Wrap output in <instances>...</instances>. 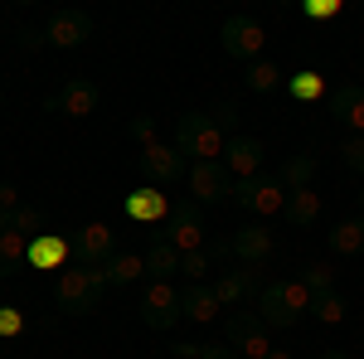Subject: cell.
I'll list each match as a JSON object with an SVG mask.
<instances>
[{"instance_id": "obj_28", "label": "cell", "mask_w": 364, "mask_h": 359, "mask_svg": "<svg viewBox=\"0 0 364 359\" xmlns=\"http://www.w3.org/2000/svg\"><path fill=\"white\" fill-rule=\"evenodd\" d=\"M336 262H331V257H311L306 262V272H301V282H306L311 286V296H331V291H336Z\"/></svg>"}, {"instance_id": "obj_22", "label": "cell", "mask_w": 364, "mask_h": 359, "mask_svg": "<svg viewBox=\"0 0 364 359\" xmlns=\"http://www.w3.org/2000/svg\"><path fill=\"white\" fill-rule=\"evenodd\" d=\"M321 214H326V194L316 190V185L287 194V223H291V228H316Z\"/></svg>"}, {"instance_id": "obj_35", "label": "cell", "mask_w": 364, "mask_h": 359, "mask_svg": "<svg viewBox=\"0 0 364 359\" xmlns=\"http://www.w3.org/2000/svg\"><path fill=\"white\" fill-rule=\"evenodd\" d=\"M25 335V311L20 306H0V340H15Z\"/></svg>"}, {"instance_id": "obj_26", "label": "cell", "mask_w": 364, "mask_h": 359, "mask_svg": "<svg viewBox=\"0 0 364 359\" xmlns=\"http://www.w3.org/2000/svg\"><path fill=\"white\" fill-rule=\"evenodd\" d=\"M287 97H296V102H326V78L316 68H301V73L287 78Z\"/></svg>"}, {"instance_id": "obj_15", "label": "cell", "mask_w": 364, "mask_h": 359, "mask_svg": "<svg viewBox=\"0 0 364 359\" xmlns=\"http://www.w3.org/2000/svg\"><path fill=\"white\" fill-rule=\"evenodd\" d=\"M209 286H214V296H219V306H243L252 296V301H257V291H262V272H257V267H233V272H214V282H209Z\"/></svg>"}, {"instance_id": "obj_2", "label": "cell", "mask_w": 364, "mask_h": 359, "mask_svg": "<svg viewBox=\"0 0 364 359\" xmlns=\"http://www.w3.org/2000/svg\"><path fill=\"white\" fill-rule=\"evenodd\" d=\"M107 272L102 267H63L54 277V306L63 316H97L102 311V296H107Z\"/></svg>"}, {"instance_id": "obj_5", "label": "cell", "mask_w": 364, "mask_h": 359, "mask_svg": "<svg viewBox=\"0 0 364 359\" xmlns=\"http://www.w3.org/2000/svg\"><path fill=\"white\" fill-rule=\"evenodd\" d=\"M141 321L146 331H180L185 326V301H180V286L175 282H146L141 291Z\"/></svg>"}, {"instance_id": "obj_11", "label": "cell", "mask_w": 364, "mask_h": 359, "mask_svg": "<svg viewBox=\"0 0 364 359\" xmlns=\"http://www.w3.org/2000/svg\"><path fill=\"white\" fill-rule=\"evenodd\" d=\"M185 190L195 204H224V199H233V180H228L224 161H195L185 175Z\"/></svg>"}, {"instance_id": "obj_6", "label": "cell", "mask_w": 364, "mask_h": 359, "mask_svg": "<svg viewBox=\"0 0 364 359\" xmlns=\"http://www.w3.org/2000/svg\"><path fill=\"white\" fill-rule=\"evenodd\" d=\"M233 199H238V209L252 223H267V219H277V214H287V185H282L277 175H257L248 185H238Z\"/></svg>"}, {"instance_id": "obj_10", "label": "cell", "mask_w": 364, "mask_h": 359, "mask_svg": "<svg viewBox=\"0 0 364 359\" xmlns=\"http://www.w3.org/2000/svg\"><path fill=\"white\" fill-rule=\"evenodd\" d=\"M141 170H146V180H151L156 190H170V185H180V180L190 175V161L180 156L175 141H156V146L141 151Z\"/></svg>"}, {"instance_id": "obj_14", "label": "cell", "mask_w": 364, "mask_h": 359, "mask_svg": "<svg viewBox=\"0 0 364 359\" xmlns=\"http://www.w3.org/2000/svg\"><path fill=\"white\" fill-rule=\"evenodd\" d=\"M262 161H267V146L257 136H233L228 151H224V170H228V180H238V185L257 180L262 175Z\"/></svg>"}, {"instance_id": "obj_31", "label": "cell", "mask_w": 364, "mask_h": 359, "mask_svg": "<svg viewBox=\"0 0 364 359\" xmlns=\"http://www.w3.org/2000/svg\"><path fill=\"white\" fill-rule=\"evenodd\" d=\"M311 316H316L321 326H345L350 306L340 301V291H331V296H316V306H311Z\"/></svg>"}, {"instance_id": "obj_20", "label": "cell", "mask_w": 364, "mask_h": 359, "mask_svg": "<svg viewBox=\"0 0 364 359\" xmlns=\"http://www.w3.org/2000/svg\"><path fill=\"white\" fill-rule=\"evenodd\" d=\"M68 257H73V243H63L58 233H39V238H29V252H25V262H29V267H39V272H63Z\"/></svg>"}, {"instance_id": "obj_24", "label": "cell", "mask_w": 364, "mask_h": 359, "mask_svg": "<svg viewBox=\"0 0 364 359\" xmlns=\"http://www.w3.org/2000/svg\"><path fill=\"white\" fill-rule=\"evenodd\" d=\"M175 272H180V252L170 248L166 238H151V248H146V277L151 282H170Z\"/></svg>"}, {"instance_id": "obj_27", "label": "cell", "mask_w": 364, "mask_h": 359, "mask_svg": "<svg viewBox=\"0 0 364 359\" xmlns=\"http://www.w3.org/2000/svg\"><path fill=\"white\" fill-rule=\"evenodd\" d=\"M190 286H199V282H214V248H199V252H180V272Z\"/></svg>"}, {"instance_id": "obj_37", "label": "cell", "mask_w": 364, "mask_h": 359, "mask_svg": "<svg viewBox=\"0 0 364 359\" xmlns=\"http://www.w3.org/2000/svg\"><path fill=\"white\" fill-rule=\"evenodd\" d=\"M132 136H136V146L141 151H146V146H156V122H151V117H136V127H132Z\"/></svg>"}, {"instance_id": "obj_3", "label": "cell", "mask_w": 364, "mask_h": 359, "mask_svg": "<svg viewBox=\"0 0 364 359\" xmlns=\"http://www.w3.org/2000/svg\"><path fill=\"white\" fill-rule=\"evenodd\" d=\"M175 146H180V156L195 166V161H224L228 141H224V127L214 122V117H204V112H185L180 122H175Z\"/></svg>"}, {"instance_id": "obj_38", "label": "cell", "mask_w": 364, "mask_h": 359, "mask_svg": "<svg viewBox=\"0 0 364 359\" xmlns=\"http://www.w3.org/2000/svg\"><path fill=\"white\" fill-rule=\"evenodd\" d=\"M175 359H204V345H195V340H180V345H175Z\"/></svg>"}, {"instance_id": "obj_40", "label": "cell", "mask_w": 364, "mask_h": 359, "mask_svg": "<svg viewBox=\"0 0 364 359\" xmlns=\"http://www.w3.org/2000/svg\"><path fill=\"white\" fill-rule=\"evenodd\" d=\"M321 359H355V355H345V350H321Z\"/></svg>"}, {"instance_id": "obj_12", "label": "cell", "mask_w": 364, "mask_h": 359, "mask_svg": "<svg viewBox=\"0 0 364 359\" xmlns=\"http://www.w3.org/2000/svg\"><path fill=\"white\" fill-rule=\"evenodd\" d=\"M97 107H102V92L87 83V78H68V83H58L54 92H49V112L68 117V122H83V117H92Z\"/></svg>"}, {"instance_id": "obj_42", "label": "cell", "mask_w": 364, "mask_h": 359, "mask_svg": "<svg viewBox=\"0 0 364 359\" xmlns=\"http://www.w3.org/2000/svg\"><path fill=\"white\" fill-rule=\"evenodd\" d=\"M0 117H5V87H0Z\"/></svg>"}, {"instance_id": "obj_36", "label": "cell", "mask_w": 364, "mask_h": 359, "mask_svg": "<svg viewBox=\"0 0 364 359\" xmlns=\"http://www.w3.org/2000/svg\"><path fill=\"white\" fill-rule=\"evenodd\" d=\"M340 10H345V0H306V5H301L306 20H336Z\"/></svg>"}, {"instance_id": "obj_29", "label": "cell", "mask_w": 364, "mask_h": 359, "mask_svg": "<svg viewBox=\"0 0 364 359\" xmlns=\"http://www.w3.org/2000/svg\"><path fill=\"white\" fill-rule=\"evenodd\" d=\"M282 83H287L282 63H272V58H257V63H248V92H277Z\"/></svg>"}, {"instance_id": "obj_8", "label": "cell", "mask_w": 364, "mask_h": 359, "mask_svg": "<svg viewBox=\"0 0 364 359\" xmlns=\"http://www.w3.org/2000/svg\"><path fill=\"white\" fill-rule=\"evenodd\" d=\"M228 350L238 359H267L277 345H272V331L257 321V311H238L228 321Z\"/></svg>"}, {"instance_id": "obj_19", "label": "cell", "mask_w": 364, "mask_h": 359, "mask_svg": "<svg viewBox=\"0 0 364 359\" xmlns=\"http://www.w3.org/2000/svg\"><path fill=\"white\" fill-rule=\"evenodd\" d=\"M122 209H127V219H132V223H156V228H161V223L170 219V194L156 190V185H146V190L127 194Z\"/></svg>"}, {"instance_id": "obj_25", "label": "cell", "mask_w": 364, "mask_h": 359, "mask_svg": "<svg viewBox=\"0 0 364 359\" xmlns=\"http://www.w3.org/2000/svg\"><path fill=\"white\" fill-rule=\"evenodd\" d=\"M316 170H321L316 156H287V166L277 170V180L287 185V194L291 190H311V185H316Z\"/></svg>"}, {"instance_id": "obj_23", "label": "cell", "mask_w": 364, "mask_h": 359, "mask_svg": "<svg viewBox=\"0 0 364 359\" xmlns=\"http://www.w3.org/2000/svg\"><path fill=\"white\" fill-rule=\"evenodd\" d=\"M102 272H107V286L122 291V286H132L146 277V252H112L107 262H102Z\"/></svg>"}, {"instance_id": "obj_7", "label": "cell", "mask_w": 364, "mask_h": 359, "mask_svg": "<svg viewBox=\"0 0 364 359\" xmlns=\"http://www.w3.org/2000/svg\"><path fill=\"white\" fill-rule=\"evenodd\" d=\"M156 238H166L175 252H199V248H209V223L199 214V204L190 199V204H175L170 209V219L161 223Z\"/></svg>"}, {"instance_id": "obj_16", "label": "cell", "mask_w": 364, "mask_h": 359, "mask_svg": "<svg viewBox=\"0 0 364 359\" xmlns=\"http://www.w3.org/2000/svg\"><path fill=\"white\" fill-rule=\"evenodd\" d=\"M112 252H117V233L107 228V223L78 228V238H73V262H78V267H102Z\"/></svg>"}, {"instance_id": "obj_17", "label": "cell", "mask_w": 364, "mask_h": 359, "mask_svg": "<svg viewBox=\"0 0 364 359\" xmlns=\"http://www.w3.org/2000/svg\"><path fill=\"white\" fill-rule=\"evenodd\" d=\"M44 39L54 44V49H78L92 39V20H87L83 10H58L54 20L44 25Z\"/></svg>"}, {"instance_id": "obj_4", "label": "cell", "mask_w": 364, "mask_h": 359, "mask_svg": "<svg viewBox=\"0 0 364 359\" xmlns=\"http://www.w3.org/2000/svg\"><path fill=\"white\" fill-rule=\"evenodd\" d=\"M219 49L228 58H238V63H257L267 54V25L252 20V15H228L219 25Z\"/></svg>"}, {"instance_id": "obj_39", "label": "cell", "mask_w": 364, "mask_h": 359, "mask_svg": "<svg viewBox=\"0 0 364 359\" xmlns=\"http://www.w3.org/2000/svg\"><path fill=\"white\" fill-rule=\"evenodd\" d=\"M204 359H238L228 345H204Z\"/></svg>"}, {"instance_id": "obj_34", "label": "cell", "mask_w": 364, "mask_h": 359, "mask_svg": "<svg viewBox=\"0 0 364 359\" xmlns=\"http://www.w3.org/2000/svg\"><path fill=\"white\" fill-rule=\"evenodd\" d=\"M336 151H340V161H345L350 170H360V175H364V136H340Z\"/></svg>"}, {"instance_id": "obj_13", "label": "cell", "mask_w": 364, "mask_h": 359, "mask_svg": "<svg viewBox=\"0 0 364 359\" xmlns=\"http://www.w3.org/2000/svg\"><path fill=\"white\" fill-rule=\"evenodd\" d=\"M326 112L345 136H364V87L360 83H340L336 92H326Z\"/></svg>"}, {"instance_id": "obj_18", "label": "cell", "mask_w": 364, "mask_h": 359, "mask_svg": "<svg viewBox=\"0 0 364 359\" xmlns=\"http://www.w3.org/2000/svg\"><path fill=\"white\" fill-rule=\"evenodd\" d=\"M180 301H185V326H199V331H209V326L224 316V306H219V296H214V286H209V282L185 286V291H180Z\"/></svg>"}, {"instance_id": "obj_9", "label": "cell", "mask_w": 364, "mask_h": 359, "mask_svg": "<svg viewBox=\"0 0 364 359\" xmlns=\"http://www.w3.org/2000/svg\"><path fill=\"white\" fill-rule=\"evenodd\" d=\"M228 252L238 257V267H267L272 257H277V233L267 228V223H243L233 238H228Z\"/></svg>"}, {"instance_id": "obj_1", "label": "cell", "mask_w": 364, "mask_h": 359, "mask_svg": "<svg viewBox=\"0 0 364 359\" xmlns=\"http://www.w3.org/2000/svg\"><path fill=\"white\" fill-rule=\"evenodd\" d=\"M311 306H316V296H311V286L301 277H277V282H262L252 311L267 331H296L311 316Z\"/></svg>"}, {"instance_id": "obj_30", "label": "cell", "mask_w": 364, "mask_h": 359, "mask_svg": "<svg viewBox=\"0 0 364 359\" xmlns=\"http://www.w3.org/2000/svg\"><path fill=\"white\" fill-rule=\"evenodd\" d=\"M29 252V238L15 233V228H0V267H20Z\"/></svg>"}, {"instance_id": "obj_32", "label": "cell", "mask_w": 364, "mask_h": 359, "mask_svg": "<svg viewBox=\"0 0 364 359\" xmlns=\"http://www.w3.org/2000/svg\"><path fill=\"white\" fill-rule=\"evenodd\" d=\"M20 209H25V194L15 190V185H0V228H10Z\"/></svg>"}, {"instance_id": "obj_21", "label": "cell", "mask_w": 364, "mask_h": 359, "mask_svg": "<svg viewBox=\"0 0 364 359\" xmlns=\"http://www.w3.org/2000/svg\"><path fill=\"white\" fill-rule=\"evenodd\" d=\"M326 248H331V257H360L364 252V214H350V219L331 223Z\"/></svg>"}, {"instance_id": "obj_41", "label": "cell", "mask_w": 364, "mask_h": 359, "mask_svg": "<svg viewBox=\"0 0 364 359\" xmlns=\"http://www.w3.org/2000/svg\"><path fill=\"white\" fill-rule=\"evenodd\" d=\"M267 359H296V355H291V350H272Z\"/></svg>"}, {"instance_id": "obj_33", "label": "cell", "mask_w": 364, "mask_h": 359, "mask_svg": "<svg viewBox=\"0 0 364 359\" xmlns=\"http://www.w3.org/2000/svg\"><path fill=\"white\" fill-rule=\"evenodd\" d=\"M10 228H15V233H25V238H39V233H44V214H39L34 204H25V209L15 214V223H10Z\"/></svg>"}]
</instances>
